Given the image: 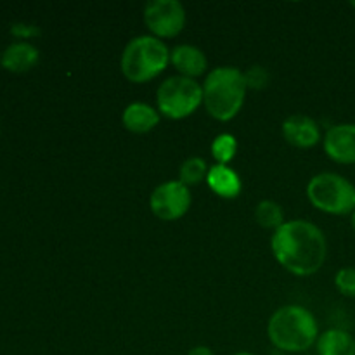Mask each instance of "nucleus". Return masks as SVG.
<instances>
[{"label": "nucleus", "mask_w": 355, "mask_h": 355, "mask_svg": "<svg viewBox=\"0 0 355 355\" xmlns=\"http://www.w3.org/2000/svg\"><path fill=\"white\" fill-rule=\"evenodd\" d=\"M269 80H270L269 71H267L266 68H262V66H252V68L245 73V82L248 89H253V90L263 89V87H267Z\"/></svg>", "instance_id": "aec40b11"}, {"label": "nucleus", "mask_w": 355, "mask_h": 355, "mask_svg": "<svg viewBox=\"0 0 355 355\" xmlns=\"http://www.w3.org/2000/svg\"><path fill=\"white\" fill-rule=\"evenodd\" d=\"M350 224H352V229L355 231V211L352 215H350Z\"/></svg>", "instance_id": "5701e85b"}, {"label": "nucleus", "mask_w": 355, "mask_h": 355, "mask_svg": "<svg viewBox=\"0 0 355 355\" xmlns=\"http://www.w3.org/2000/svg\"><path fill=\"white\" fill-rule=\"evenodd\" d=\"M121 121L132 134H148L159 123V113L146 103H132L125 107Z\"/></svg>", "instance_id": "4468645a"}, {"label": "nucleus", "mask_w": 355, "mask_h": 355, "mask_svg": "<svg viewBox=\"0 0 355 355\" xmlns=\"http://www.w3.org/2000/svg\"><path fill=\"white\" fill-rule=\"evenodd\" d=\"M144 23L153 37L173 38L186 26V10L177 0H153L144 9Z\"/></svg>", "instance_id": "0eeeda50"}, {"label": "nucleus", "mask_w": 355, "mask_h": 355, "mask_svg": "<svg viewBox=\"0 0 355 355\" xmlns=\"http://www.w3.org/2000/svg\"><path fill=\"white\" fill-rule=\"evenodd\" d=\"M10 33L16 38H21V40H28V38L38 37V35H40V28L35 26V24L16 23L10 26Z\"/></svg>", "instance_id": "412c9836"}, {"label": "nucleus", "mask_w": 355, "mask_h": 355, "mask_svg": "<svg viewBox=\"0 0 355 355\" xmlns=\"http://www.w3.org/2000/svg\"><path fill=\"white\" fill-rule=\"evenodd\" d=\"M309 201L328 215H352L355 211V184L333 172L318 173L307 186Z\"/></svg>", "instance_id": "39448f33"}, {"label": "nucleus", "mask_w": 355, "mask_h": 355, "mask_svg": "<svg viewBox=\"0 0 355 355\" xmlns=\"http://www.w3.org/2000/svg\"><path fill=\"white\" fill-rule=\"evenodd\" d=\"M283 135L288 144L300 149H311L321 141V128L318 121L305 114H293L283 123Z\"/></svg>", "instance_id": "9d476101"}, {"label": "nucleus", "mask_w": 355, "mask_h": 355, "mask_svg": "<svg viewBox=\"0 0 355 355\" xmlns=\"http://www.w3.org/2000/svg\"><path fill=\"white\" fill-rule=\"evenodd\" d=\"M267 335L270 343L283 352H305L318 343L319 324L305 307L284 305L270 318Z\"/></svg>", "instance_id": "f03ea898"}, {"label": "nucleus", "mask_w": 355, "mask_h": 355, "mask_svg": "<svg viewBox=\"0 0 355 355\" xmlns=\"http://www.w3.org/2000/svg\"><path fill=\"white\" fill-rule=\"evenodd\" d=\"M170 62L177 71L187 78H196L207 71V55L194 45H179L170 52Z\"/></svg>", "instance_id": "f8f14e48"}, {"label": "nucleus", "mask_w": 355, "mask_h": 355, "mask_svg": "<svg viewBox=\"0 0 355 355\" xmlns=\"http://www.w3.org/2000/svg\"><path fill=\"white\" fill-rule=\"evenodd\" d=\"M208 170L210 166L207 165L203 158L200 156H193V158H187L186 162L182 163L179 172V180L184 184V186L191 187V186H198L203 180H207Z\"/></svg>", "instance_id": "dca6fc26"}, {"label": "nucleus", "mask_w": 355, "mask_h": 355, "mask_svg": "<svg viewBox=\"0 0 355 355\" xmlns=\"http://www.w3.org/2000/svg\"><path fill=\"white\" fill-rule=\"evenodd\" d=\"M187 355H214V352H211L208 347L200 345V347H194V349H191L189 354H187Z\"/></svg>", "instance_id": "4be33fe9"}, {"label": "nucleus", "mask_w": 355, "mask_h": 355, "mask_svg": "<svg viewBox=\"0 0 355 355\" xmlns=\"http://www.w3.org/2000/svg\"><path fill=\"white\" fill-rule=\"evenodd\" d=\"M315 347L319 355H355V338L349 331L340 328L321 333Z\"/></svg>", "instance_id": "2eb2a0df"}, {"label": "nucleus", "mask_w": 355, "mask_h": 355, "mask_svg": "<svg viewBox=\"0 0 355 355\" xmlns=\"http://www.w3.org/2000/svg\"><path fill=\"white\" fill-rule=\"evenodd\" d=\"M255 218L259 222V225H262L263 229H272V231H277L281 225L284 224V211L276 201H260L257 205L255 210Z\"/></svg>", "instance_id": "f3484780"}, {"label": "nucleus", "mask_w": 355, "mask_h": 355, "mask_svg": "<svg viewBox=\"0 0 355 355\" xmlns=\"http://www.w3.org/2000/svg\"><path fill=\"white\" fill-rule=\"evenodd\" d=\"M156 103L163 116L182 120L191 116L203 104V85L182 75L170 76L158 87Z\"/></svg>", "instance_id": "423d86ee"}, {"label": "nucleus", "mask_w": 355, "mask_h": 355, "mask_svg": "<svg viewBox=\"0 0 355 355\" xmlns=\"http://www.w3.org/2000/svg\"><path fill=\"white\" fill-rule=\"evenodd\" d=\"M191 191L184 186L180 180H170V182L159 184L151 194V211L158 218L165 222L177 220L184 217L191 207Z\"/></svg>", "instance_id": "6e6552de"}, {"label": "nucleus", "mask_w": 355, "mask_h": 355, "mask_svg": "<svg viewBox=\"0 0 355 355\" xmlns=\"http://www.w3.org/2000/svg\"><path fill=\"white\" fill-rule=\"evenodd\" d=\"M40 61V52L30 42H14L2 52L0 64L10 73H26Z\"/></svg>", "instance_id": "9b49d317"}, {"label": "nucleus", "mask_w": 355, "mask_h": 355, "mask_svg": "<svg viewBox=\"0 0 355 355\" xmlns=\"http://www.w3.org/2000/svg\"><path fill=\"white\" fill-rule=\"evenodd\" d=\"M236 355H253V354H248V352H241V354H236Z\"/></svg>", "instance_id": "b1692460"}, {"label": "nucleus", "mask_w": 355, "mask_h": 355, "mask_svg": "<svg viewBox=\"0 0 355 355\" xmlns=\"http://www.w3.org/2000/svg\"><path fill=\"white\" fill-rule=\"evenodd\" d=\"M350 6H352V7H355V2H352V3H350Z\"/></svg>", "instance_id": "393cba45"}, {"label": "nucleus", "mask_w": 355, "mask_h": 355, "mask_svg": "<svg viewBox=\"0 0 355 355\" xmlns=\"http://www.w3.org/2000/svg\"><path fill=\"white\" fill-rule=\"evenodd\" d=\"M335 286L343 297L355 298V267H343L336 272Z\"/></svg>", "instance_id": "6ab92c4d"}, {"label": "nucleus", "mask_w": 355, "mask_h": 355, "mask_svg": "<svg viewBox=\"0 0 355 355\" xmlns=\"http://www.w3.org/2000/svg\"><path fill=\"white\" fill-rule=\"evenodd\" d=\"M207 184L217 196L224 198V200L238 198L243 189L241 179H239L238 173L229 165H218V163L210 166V170H208Z\"/></svg>", "instance_id": "ddd939ff"}, {"label": "nucleus", "mask_w": 355, "mask_h": 355, "mask_svg": "<svg viewBox=\"0 0 355 355\" xmlns=\"http://www.w3.org/2000/svg\"><path fill=\"white\" fill-rule=\"evenodd\" d=\"M0 59H2V52H0Z\"/></svg>", "instance_id": "a878e982"}, {"label": "nucleus", "mask_w": 355, "mask_h": 355, "mask_svg": "<svg viewBox=\"0 0 355 355\" xmlns=\"http://www.w3.org/2000/svg\"><path fill=\"white\" fill-rule=\"evenodd\" d=\"M210 149L211 156H214L218 165H227L229 162L234 159L236 153H238V141H236L234 135L220 134L214 139Z\"/></svg>", "instance_id": "a211bd4d"}, {"label": "nucleus", "mask_w": 355, "mask_h": 355, "mask_svg": "<svg viewBox=\"0 0 355 355\" xmlns=\"http://www.w3.org/2000/svg\"><path fill=\"white\" fill-rule=\"evenodd\" d=\"M245 73L232 66L211 69L203 82V106L218 121H229L241 111L246 97Z\"/></svg>", "instance_id": "7ed1b4c3"}, {"label": "nucleus", "mask_w": 355, "mask_h": 355, "mask_svg": "<svg viewBox=\"0 0 355 355\" xmlns=\"http://www.w3.org/2000/svg\"><path fill=\"white\" fill-rule=\"evenodd\" d=\"M170 62V51L165 42L153 35L135 37L121 52V73L132 83H146L156 78Z\"/></svg>", "instance_id": "20e7f679"}, {"label": "nucleus", "mask_w": 355, "mask_h": 355, "mask_svg": "<svg viewBox=\"0 0 355 355\" xmlns=\"http://www.w3.org/2000/svg\"><path fill=\"white\" fill-rule=\"evenodd\" d=\"M270 248L284 269L302 277L321 270L328 255L324 232L309 220L284 222L274 231Z\"/></svg>", "instance_id": "f257e3e1"}, {"label": "nucleus", "mask_w": 355, "mask_h": 355, "mask_svg": "<svg viewBox=\"0 0 355 355\" xmlns=\"http://www.w3.org/2000/svg\"><path fill=\"white\" fill-rule=\"evenodd\" d=\"M324 153L340 165H355V123L333 125L322 139Z\"/></svg>", "instance_id": "1a4fd4ad"}]
</instances>
